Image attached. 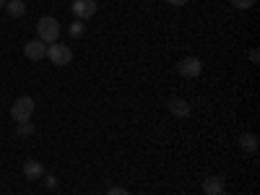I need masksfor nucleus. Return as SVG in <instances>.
I'll use <instances>...</instances> for the list:
<instances>
[{"label":"nucleus","mask_w":260,"mask_h":195,"mask_svg":"<svg viewBox=\"0 0 260 195\" xmlns=\"http://www.w3.org/2000/svg\"><path fill=\"white\" fill-rule=\"evenodd\" d=\"M169 112H172V117H177V120H185V117H190V102L187 99H182V96H172L169 99Z\"/></svg>","instance_id":"nucleus-6"},{"label":"nucleus","mask_w":260,"mask_h":195,"mask_svg":"<svg viewBox=\"0 0 260 195\" xmlns=\"http://www.w3.org/2000/svg\"><path fill=\"white\" fill-rule=\"evenodd\" d=\"M45 185H47L50 190H55V187H57V177H52V175H45Z\"/></svg>","instance_id":"nucleus-16"},{"label":"nucleus","mask_w":260,"mask_h":195,"mask_svg":"<svg viewBox=\"0 0 260 195\" xmlns=\"http://www.w3.org/2000/svg\"><path fill=\"white\" fill-rule=\"evenodd\" d=\"M83 31H86L83 21H78V18H76L73 24H71V37H76V39H78V37H83Z\"/></svg>","instance_id":"nucleus-14"},{"label":"nucleus","mask_w":260,"mask_h":195,"mask_svg":"<svg viewBox=\"0 0 260 195\" xmlns=\"http://www.w3.org/2000/svg\"><path fill=\"white\" fill-rule=\"evenodd\" d=\"M24 177L26 180H42V177H45V164L37 161V159L24 161Z\"/></svg>","instance_id":"nucleus-8"},{"label":"nucleus","mask_w":260,"mask_h":195,"mask_svg":"<svg viewBox=\"0 0 260 195\" xmlns=\"http://www.w3.org/2000/svg\"><path fill=\"white\" fill-rule=\"evenodd\" d=\"M47 57L57 68H62V65H68L73 60V50L68 45H62V42H52V45H47Z\"/></svg>","instance_id":"nucleus-3"},{"label":"nucleus","mask_w":260,"mask_h":195,"mask_svg":"<svg viewBox=\"0 0 260 195\" xmlns=\"http://www.w3.org/2000/svg\"><path fill=\"white\" fill-rule=\"evenodd\" d=\"M107 195H130L125 187H120V185H115V187H110V190H107Z\"/></svg>","instance_id":"nucleus-15"},{"label":"nucleus","mask_w":260,"mask_h":195,"mask_svg":"<svg viewBox=\"0 0 260 195\" xmlns=\"http://www.w3.org/2000/svg\"><path fill=\"white\" fill-rule=\"evenodd\" d=\"M229 3H232V8H237V11H247V8L255 6V0H229Z\"/></svg>","instance_id":"nucleus-13"},{"label":"nucleus","mask_w":260,"mask_h":195,"mask_svg":"<svg viewBox=\"0 0 260 195\" xmlns=\"http://www.w3.org/2000/svg\"><path fill=\"white\" fill-rule=\"evenodd\" d=\"M219 192H224V177L211 175L203 180V195H219Z\"/></svg>","instance_id":"nucleus-9"},{"label":"nucleus","mask_w":260,"mask_h":195,"mask_svg":"<svg viewBox=\"0 0 260 195\" xmlns=\"http://www.w3.org/2000/svg\"><path fill=\"white\" fill-rule=\"evenodd\" d=\"M250 60H252V62H260V50H257V47L250 50Z\"/></svg>","instance_id":"nucleus-17"},{"label":"nucleus","mask_w":260,"mask_h":195,"mask_svg":"<svg viewBox=\"0 0 260 195\" xmlns=\"http://www.w3.org/2000/svg\"><path fill=\"white\" fill-rule=\"evenodd\" d=\"M6 3H8V0H0V8H6Z\"/></svg>","instance_id":"nucleus-19"},{"label":"nucleus","mask_w":260,"mask_h":195,"mask_svg":"<svg viewBox=\"0 0 260 195\" xmlns=\"http://www.w3.org/2000/svg\"><path fill=\"white\" fill-rule=\"evenodd\" d=\"M96 13V0H73V16L78 21H86Z\"/></svg>","instance_id":"nucleus-5"},{"label":"nucleus","mask_w":260,"mask_h":195,"mask_svg":"<svg viewBox=\"0 0 260 195\" xmlns=\"http://www.w3.org/2000/svg\"><path fill=\"white\" fill-rule=\"evenodd\" d=\"M177 71L182 78H198L203 73V62H201V57H182Z\"/></svg>","instance_id":"nucleus-4"},{"label":"nucleus","mask_w":260,"mask_h":195,"mask_svg":"<svg viewBox=\"0 0 260 195\" xmlns=\"http://www.w3.org/2000/svg\"><path fill=\"white\" fill-rule=\"evenodd\" d=\"M16 136H18V138H31V136H34V125H31V120L18 122V125H16Z\"/></svg>","instance_id":"nucleus-12"},{"label":"nucleus","mask_w":260,"mask_h":195,"mask_svg":"<svg viewBox=\"0 0 260 195\" xmlns=\"http://www.w3.org/2000/svg\"><path fill=\"white\" fill-rule=\"evenodd\" d=\"M31 115H34V99L31 96H18L11 107V117L16 122H26V120H31Z\"/></svg>","instance_id":"nucleus-2"},{"label":"nucleus","mask_w":260,"mask_h":195,"mask_svg":"<svg viewBox=\"0 0 260 195\" xmlns=\"http://www.w3.org/2000/svg\"><path fill=\"white\" fill-rule=\"evenodd\" d=\"M240 148L245 151V154H255L257 151V136L255 133H242L240 136Z\"/></svg>","instance_id":"nucleus-10"},{"label":"nucleus","mask_w":260,"mask_h":195,"mask_svg":"<svg viewBox=\"0 0 260 195\" xmlns=\"http://www.w3.org/2000/svg\"><path fill=\"white\" fill-rule=\"evenodd\" d=\"M6 11H8V16H13V18H24V16H26V3H24V0H8Z\"/></svg>","instance_id":"nucleus-11"},{"label":"nucleus","mask_w":260,"mask_h":195,"mask_svg":"<svg viewBox=\"0 0 260 195\" xmlns=\"http://www.w3.org/2000/svg\"><path fill=\"white\" fill-rule=\"evenodd\" d=\"M219 195H224V192H219Z\"/></svg>","instance_id":"nucleus-20"},{"label":"nucleus","mask_w":260,"mask_h":195,"mask_svg":"<svg viewBox=\"0 0 260 195\" xmlns=\"http://www.w3.org/2000/svg\"><path fill=\"white\" fill-rule=\"evenodd\" d=\"M60 37V24L55 16H42L37 21V39H42L45 45H52V42H57Z\"/></svg>","instance_id":"nucleus-1"},{"label":"nucleus","mask_w":260,"mask_h":195,"mask_svg":"<svg viewBox=\"0 0 260 195\" xmlns=\"http://www.w3.org/2000/svg\"><path fill=\"white\" fill-rule=\"evenodd\" d=\"M167 3H169V6H185L187 0H167Z\"/></svg>","instance_id":"nucleus-18"},{"label":"nucleus","mask_w":260,"mask_h":195,"mask_svg":"<svg viewBox=\"0 0 260 195\" xmlns=\"http://www.w3.org/2000/svg\"><path fill=\"white\" fill-rule=\"evenodd\" d=\"M24 55H26L29 60H42V57H47V45H45L42 39H31V42H26Z\"/></svg>","instance_id":"nucleus-7"}]
</instances>
